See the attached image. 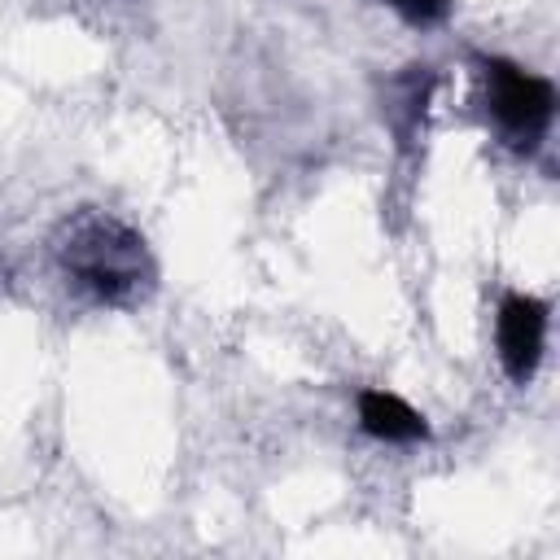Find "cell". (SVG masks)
I'll return each instance as SVG.
<instances>
[{
	"label": "cell",
	"mask_w": 560,
	"mask_h": 560,
	"mask_svg": "<svg viewBox=\"0 0 560 560\" xmlns=\"http://www.w3.org/2000/svg\"><path fill=\"white\" fill-rule=\"evenodd\" d=\"M61 276L96 306H136L158 284V262L144 236L105 210H79L57 232Z\"/></svg>",
	"instance_id": "6da1fadb"
},
{
	"label": "cell",
	"mask_w": 560,
	"mask_h": 560,
	"mask_svg": "<svg viewBox=\"0 0 560 560\" xmlns=\"http://www.w3.org/2000/svg\"><path fill=\"white\" fill-rule=\"evenodd\" d=\"M481 88H486V114H490L499 140L525 158L538 153L556 122L551 79H542L529 66L508 61V57H481Z\"/></svg>",
	"instance_id": "7a4b0ae2"
},
{
	"label": "cell",
	"mask_w": 560,
	"mask_h": 560,
	"mask_svg": "<svg viewBox=\"0 0 560 560\" xmlns=\"http://www.w3.org/2000/svg\"><path fill=\"white\" fill-rule=\"evenodd\" d=\"M547 324H551V306L542 298L503 293L499 315H494V350L512 385H525L538 372L542 350H547Z\"/></svg>",
	"instance_id": "3957f363"
},
{
	"label": "cell",
	"mask_w": 560,
	"mask_h": 560,
	"mask_svg": "<svg viewBox=\"0 0 560 560\" xmlns=\"http://www.w3.org/2000/svg\"><path fill=\"white\" fill-rule=\"evenodd\" d=\"M429 101H433V70L429 66H407L398 70L385 92H381V118L385 127L394 131L398 149H411L420 127H424V114H429Z\"/></svg>",
	"instance_id": "277c9868"
},
{
	"label": "cell",
	"mask_w": 560,
	"mask_h": 560,
	"mask_svg": "<svg viewBox=\"0 0 560 560\" xmlns=\"http://www.w3.org/2000/svg\"><path fill=\"white\" fill-rule=\"evenodd\" d=\"M354 411H359V429L385 446H416L429 438V420L389 389H363L354 398Z\"/></svg>",
	"instance_id": "5b68a950"
},
{
	"label": "cell",
	"mask_w": 560,
	"mask_h": 560,
	"mask_svg": "<svg viewBox=\"0 0 560 560\" xmlns=\"http://www.w3.org/2000/svg\"><path fill=\"white\" fill-rule=\"evenodd\" d=\"M402 22H411V26H438V22H446V13H451V0H385Z\"/></svg>",
	"instance_id": "8992f818"
}]
</instances>
